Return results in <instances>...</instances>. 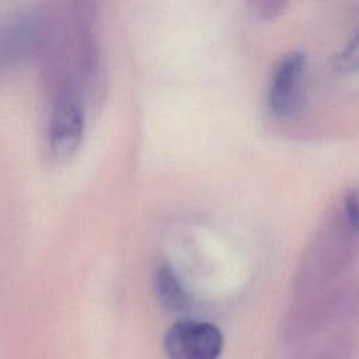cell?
I'll return each instance as SVG.
<instances>
[{"mask_svg":"<svg viewBox=\"0 0 359 359\" xmlns=\"http://www.w3.org/2000/svg\"><path fill=\"white\" fill-rule=\"evenodd\" d=\"M223 345V335L215 324L191 318L174 323L163 339L168 359H219Z\"/></svg>","mask_w":359,"mask_h":359,"instance_id":"1","label":"cell"},{"mask_svg":"<svg viewBox=\"0 0 359 359\" xmlns=\"http://www.w3.org/2000/svg\"><path fill=\"white\" fill-rule=\"evenodd\" d=\"M304 66L306 56L297 50L283 55L275 63L266 91L268 108L275 116L286 118L299 109Z\"/></svg>","mask_w":359,"mask_h":359,"instance_id":"2","label":"cell"},{"mask_svg":"<svg viewBox=\"0 0 359 359\" xmlns=\"http://www.w3.org/2000/svg\"><path fill=\"white\" fill-rule=\"evenodd\" d=\"M84 132L81 104L72 95L59 98L49 123V147L55 157L67 158L76 153Z\"/></svg>","mask_w":359,"mask_h":359,"instance_id":"3","label":"cell"},{"mask_svg":"<svg viewBox=\"0 0 359 359\" xmlns=\"http://www.w3.org/2000/svg\"><path fill=\"white\" fill-rule=\"evenodd\" d=\"M36 42V24L27 13H14L0 22V69L24 62Z\"/></svg>","mask_w":359,"mask_h":359,"instance_id":"4","label":"cell"},{"mask_svg":"<svg viewBox=\"0 0 359 359\" xmlns=\"http://www.w3.org/2000/svg\"><path fill=\"white\" fill-rule=\"evenodd\" d=\"M153 287L158 303L168 311H184L189 304V297L182 287L177 273L167 264H160L153 276Z\"/></svg>","mask_w":359,"mask_h":359,"instance_id":"5","label":"cell"},{"mask_svg":"<svg viewBox=\"0 0 359 359\" xmlns=\"http://www.w3.org/2000/svg\"><path fill=\"white\" fill-rule=\"evenodd\" d=\"M335 66L342 72L359 70V29L353 34L346 46L335 56Z\"/></svg>","mask_w":359,"mask_h":359,"instance_id":"6","label":"cell"}]
</instances>
